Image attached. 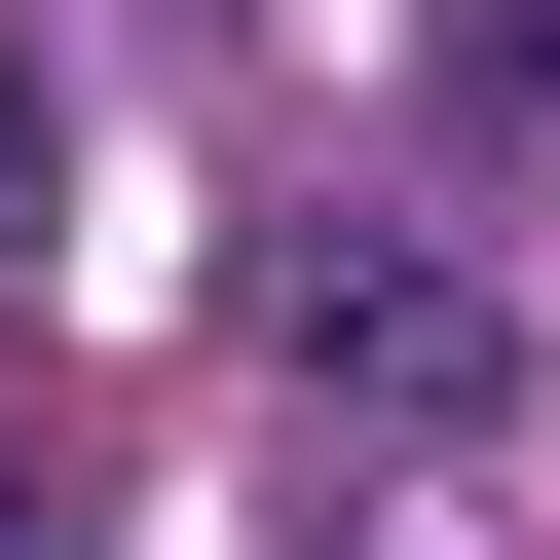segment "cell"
I'll list each match as a JSON object with an SVG mask.
<instances>
[{
  "label": "cell",
  "mask_w": 560,
  "mask_h": 560,
  "mask_svg": "<svg viewBox=\"0 0 560 560\" xmlns=\"http://www.w3.org/2000/svg\"><path fill=\"white\" fill-rule=\"evenodd\" d=\"M300 411H337L374 486H486V448H523V300H486L448 224H337V261H300Z\"/></svg>",
  "instance_id": "1"
},
{
  "label": "cell",
  "mask_w": 560,
  "mask_h": 560,
  "mask_svg": "<svg viewBox=\"0 0 560 560\" xmlns=\"http://www.w3.org/2000/svg\"><path fill=\"white\" fill-rule=\"evenodd\" d=\"M0 560H75V523H38V486H0Z\"/></svg>",
  "instance_id": "4"
},
{
  "label": "cell",
  "mask_w": 560,
  "mask_h": 560,
  "mask_svg": "<svg viewBox=\"0 0 560 560\" xmlns=\"http://www.w3.org/2000/svg\"><path fill=\"white\" fill-rule=\"evenodd\" d=\"M448 150H560V0H448Z\"/></svg>",
  "instance_id": "2"
},
{
  "label": "cell",
  "mask_w": 560,
  "mask_h": 560,
  "mask_svg": "<svg viewBox=\"0 0 560 560\" xmlns=\"http://www.w3.org/2000/svg\"><path fill=\"white\" fill-rule=\"evenodd\" d=\"M0 224H38V38H0Z\"/></svg>",
  "instance_id": "3"
}]
</instances>
